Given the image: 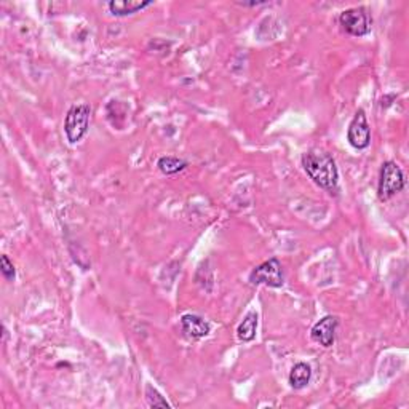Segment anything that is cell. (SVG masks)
Masks as SVG:
<instances>
[{
    "label": "cell",
    "mask_w": 409,
    "mask_h": 409,
    "mask_svg": "<svg viewBox=\"0 0 409 409\" xmlns=\"http://www.w3.org/2000/svg\"><path fill=\"white\" fill-rule=\"evenodd\" d=\"M303 167L316 186L331 193L337 192L339 171H337L334 158L328 152L320 149L307 151L303 155Z\"/></svg>",
    "instance_id": "6da1fadb"
},
{
    "label": "cell",
    "mask_w": 409,
    "mask_h": 409,
    "mask_svg": "<svg viewBox=\"0 0 409 409\" xmlns=\"http://www.w3.org/2000/svg\"><path fill=\"white\" fill-rule=\"evenodd\" d=\"M91 107L88 104H74L64 119V133L70 144L84 140L90 128Z\"/></svg>",
    "instance_id": "7a4b0ae2"
},
{
    "label": "cell",
    "mask_w": 409,
    "mask_h": 409,
    "mask_svg": "<svg viewBox=\"0 0 409 409\" xmlns=\"http://www.w3.org/2000/svg\"><path fill=\"white\" fill-rule=\"evenodd\" d=\"M406 186L405 173L395 162L388 160L381 168V178H379V187H377V196L381 200H388L398 192H401Z\"/></svg>",
    "instance_id": "3957f363"
},
{
    "label": "cell",
    "mask_w": 409,
    "mask_h": 409,
    "mask_svg": "<svg viewBox=\"0 0 409 409\" xmlns=\"http://www.w3.org/2000/svg\"><path fill=\"white\" fill-rule=\"evenodd\" d=\"M339 23L342 29L347 34L354 35V37H363L368 35L372 29V18L371 13L365 7H355L344 10L339 15Z\"/></svg>",
    "instance_id": "277c9868"
},
{
    "label": "cell",
    "mask_w": 409,
    "mask_h": 409,
    "mask_svg": "<svg viewBox=\"0 0 409 409\" xmlns=\"http://www.w3.org/2000/svg\"><path fill=\"white\" fill-rule=\"evenodd\" d=\"M249 283L256 286L267 285L270 288H281L285 285V275L280 260L272 258L253 269V272L249 274Z\"/></svg>",
    "instance_id": "5b68a950"
},
{
    "label": "cell",
    "mask_w": 409,
    "mask_h": 409,
    "mask_svg": "<svg viewBox=\"0 0 409 409\" xmlns=\"http://www.w3.org/2000/svg\"><path fill=\"white\" fill-rule=\"evenodd\" d=\"M347 141L356 151H365L371 144V128L368 124L366 114L363 109H358L352 119L349 130H347Z\"/></svg>",
    "instance_id": "8992f818"
},
{
    "label": "cell",
    "mask_w": 409,
    "mask_h": 409,
    "mask_svg": "<svg viewBox=\"0 0 409 409\" xmlns=\"http://www.w3.org/2000/svg\"><path fill=\"white\" fill-rule=\"evenodd\" d=\"M339 326V320L334 315H326L320 321H316L310 331V337L316 344L331 347L336 341V330Z\"/></svg>",
    "instance_id": "52a82bcc"
},
{
    "label": "cell",
    "mask_w": 409,
    "mask_h": 409,
    "mask_svg": "<svg viewBox=\"0 0 409 409\" xmlns=\"http://www.w3.org/2000/svg\"><path fill=\"white\" fill-rule=\"evenodd\" d=\"M181 326L186 336L191 337V339H202V337H207L211 332V325L203 316L196 314L182 315Z\"/></svg>",
    "instance_id": "ba28073f"
},
{
    "label": "cell",
    "mask_w": 409,
    "mask_h": 409,
    "mask_svg": "<svg viewBox=\"0 0 409 409\" xmlns=\"http://www.w3.org/2000/svg\"><path fill=\"white\" fill-rule=\"evenodd\" d=\"M152 2H141V0H112L107 3L109 12L114 17H128V15H135L141 10L151 7Z\"/></svg>",
    "instance_id": "9c48e42d"
},
{
    "label": "cell",
    "mask_w": 409,
    "mask_h": 409,
    "mask_svg": "<svg viewBox=\"0 0 409 409\" xmlns=\"http://www.w3.org/2000/svg\"><path fill=\"white\" fill-rule=\"evenodd\" d=\"M312 379V368L307 363H296L289 372V386L294 390H301L309 386Z\"/></svg>",
    "instance_id": "30bf717a"
},
{
    "label": "cell",
    "mask_w": 409,
    "mask_h": 409,
    "mask_svg": "<svg viewBox=\"0 0 409 409\" xmlns=\"http://www.w3.org/2000/svg\"><path fill=\"white\" fill-rule=\"evenodd\" d=\"M256 331H258V314L254 310H249L242 323L237 328V337L242 342H251L256 337Z\"/></svg>",
    "instance_id": "8fae6325"
},
{
    "label": "cell",
    "mask_w": 409,
    "mask_h": 409,
    "mask_svg": "<svg viewBox=\"0 0 409 409\" xmlns=\"http://www.w3.org/2000/svg\"><path fill=\"white\" fill-rule=\"evenodd\" d=\"M187 165L189 163L186 160H182V158L175 157V155L162 157V158H158V162H157V168L163 173V175H167V176L178 175V173L186 170Z\"/></svg>",
    "instance_id": "7c38bea8"
},
{
    "label": "cell",
    "mask_w": 409,
    "mask_h": 409,
    "mask_svg": "<svg viewBox=\"0 0 409 409\" xmlns=\"http://www.w3.org/2000/svg\"><path fill=\"white\" fill-rule=\"evenodd\" d=\"M146 400L149 403L151 408H171L170 403H168L165 398L162 397V393L158 392L155 387H152L151 383L146 386Z\"/></svg>",
    "instance_id": "4fadbf2b"
},
{
    "label": "cell",
    "mask_w": 409,
    "mask_h": 409,
    "mask_svg": "<svg viewBox=\"0 0 409 409\" xmlns=\"http://www.w3.org/2000/svg\"><path fill=\"white\" fill-rule=\"evenodd\" d=\"M0 270H2L5 280L13 281L15 277H17V269H15L13 263L8 259L7 254H2V258H0Z\"/></svg>",
    "instance_id": "5bb4252c"
},
{
    "label": "cell",
    "mask_w": 409,
    "mask_h": 409,
    "mask_svg": "<svg viewBox=\"0 0 409 409\" xmlns=\"http://www.w3.org/2000/svg\"><path fill=\"white\" fill-rule=\"evenodd\" d=\"M238 5H243V7H259V5H265V2H237Z\"/></svg>",
    "instance_id": "9a60e30c"
}]
</instances>
